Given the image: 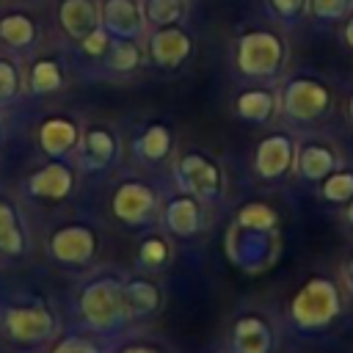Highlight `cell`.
I'll return each mask as SVG.
<instances>
[{
	"label": "cell",
	"instance_id": "3",
	"mask_svg": "<svg viewBox=\"0 0 353 353\" xmlns=\"http://www.w3.org/2000/svg\"><path fill=\"white\" fill-rule=\"evenodd\" d=\"M61 19L72 36H88V28L94 25V11L88 0H66L61 6Z\"/></svg>",
	"mask_w": 353,
	"mask_h": 353
},
{
	"label": "cell",
	"instance_id": "4",
	"mask_svg": "<svg viewBox=\"0 0 353 353\" xmlns=\"http://www.w3.org/2000/svg\"><path fill=\"white\" fill-rule=\"evenodd\" d=\"M30 188L41 196H63L69 190V171L61 165H50L30 179Z\"/></svg>",
	"mask_w": 353,
	"mask_h": 353
},
{
	"label": "cell",
	"instance_id": "1",
	"mask_svg": "<svg viewBox=\"0 0 353 353\" xmlns=\"http://www.w3.org/2000/svg\"><path fill=\"white\" fill-rule=\"evenodd\" d=\"M47 328H50V317L41 309H14V312H8V331L22 342L44 336Z\"/></svg>",
	"mask_w": 353,
	"mask_h": 353
},
{
	"label": "cell",
	"instance_id": "6",
	"mask_svg": "<svg viewBox=\"0 0 353 353\" xmlns=\"http://www.w3.org/2000/svg\"><path fill=\"white\" fill-rule=\"evenodd\" d=\"M108 298H110L108 287H94V290L85 292L83 309H85V314H88L94 323H108V320L113 317V312H116V301H108Z\"/></svg>",
	"mask_w": 353,
	"mask_h": 353
},
{
	"label": "cell",
	"instance_id": "2",
	"mask_svg": "<svg viewBox=\"0 0 353 353\" xmlns=\"http://www.w3.org/2000/svg\"><path fill=\"white\" fill-rule=\"evenodd\" d=\"M52 251L61 259H85L91 254V237L85 234V229H63L52 240Z\"/></svg>",
	"mask_w": 353,
	"mask_h": 353
},
{
	"label": "cell",
	"instance_id": "9",
	"mask_svg": "<svg viewBox=\"0 0 353 353\" xmlns=\"http://www.w3.org/2000/svg\"><path fill=\"white\" fill-rule=\"evenodd\" d=\"M0 33H3V39H8L11 44H25L28 39H30V33H33V28H30V22L25 19V17H6L3 22H0Z\"/></svg>",
	"mask_w": 353,
	"mask_h": 353
},
{
	"label": "cell",
	"instance_id": "8",
	"mask_svg": "<svg viewBox=\"0 0 353 353\" xmlns=\"http://www.w3.org/2000/svg\"><path fill=\"white\" fill-rule=\"evenodd\" d=\"M22 245L19 240V232H17V221L11 215V210L6 204H0V248L8 251V254H17Z\"/></svg>",
	"mask_w": 353,
	"mask_h": 353
},
{
	"label": "cell",
	"instance_id": "7",
	"mask_svg": "<svg viewBox=\"0 0 353 353\" xmlns=\"http://www.w3.org/2000/svg\"><path fill=\"white\" fill-rule=\"evenodd\" d=\"M72 141H74V127L61 121V119L47 121L44 130H41V143H44L47 152H63V149L72 146Z\"/></svg>",
	"mask_w": 353,
	"mask_h": 353
},
{
	"label": "cell",
	"instance_id": "11",
	"mask_svg": "<svg viewBox=\"0 0 353 353\" xmlns=\"http://www.w3.org/2000/svg\"><path fill=\"white\" fill-rule=\"evenodd\" d=\"M8 94H14V72L0 63V99H6Z\"/></svg>",
	"mask_w": 353,
	"mask_h": 353
},
{
	"label": "cell",
	"instance_id": "10",
	"mask_svg": "<svg viewBox=\"0 0 353 353\" xmlns=\"http://www.w3.org/2000/svg\"><path fill=\"white\" fill-rule=\"evenodd\" d=\"M33 85L39 88V91H47V88H55L58 85V69L52 66V63H39L36 69H33Z\"/></svg>",
	"mask_w": 353,
	"mask_h": 353
},
{
	"label": "cell",
	"instance_id": "13",
	"mask_svg": "<svg viewBox=\"0 0 353 353\" xmlns=\"http://www.w3.org/2000/svg\"><path fill=\"white\" fill-rule=\"evenodd\" d=\"M55 353H91L85 345H77V342H66V345H61Z\"/></svg>",
	"mask_w": 353,
	"mask_h": 353
},
{
	"label": "cell",
	"instance_id": "12",
	"mask_svg": "<svg viewBox=\"0 0 353 353\" xmlns=\"http://www.w3.org/2000/svg\"><path fill=\"white\" fill-rule=\"evenodd\" d=\"M102 47H105V33H99V30L88 33V39H85V50H88V52H97V50H102Z\"/></svg>",
	"mask_w": 353,
	"mask_h": 353
},
{
	"label": "cell",
	"instance_id": "5",
	"mask_svg": "<svg viewBox=\"0 0 353 353\" xmlns=\"http://www.w3.org/2000/svg\"><path fill=\"white\" fill-rule=\"evenodd\" d=\"M149 207V193L143 185H124V190L116 196V212L124 218H141Z\"/></svg>",
	"mask_w": 353,
	"mask_h": 353
}]
</instances>
